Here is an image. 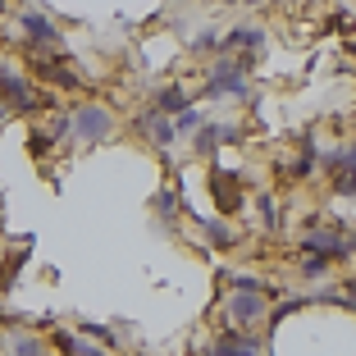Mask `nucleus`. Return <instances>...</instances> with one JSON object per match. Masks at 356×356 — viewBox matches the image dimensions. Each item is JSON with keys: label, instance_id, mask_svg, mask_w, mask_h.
I'll list each match as a JSON object with an SVG mask.
<instances>
[{"label": "nucleus", "instance_id": "obj_15", "mask_svg": "<svg viewBox=\"0 0 356 356\" xmlns=\"http://www.w3.org/2000/svg\"><path fill=\"white\" fill-rule=\"evenodd\" d=\"M329 270H334V261H329V256H320V252H306L302 261H297V274H302L306 283H325Z\"/></svg>", "mask_w": 356, "mask_h": 356}, {"label": "nucleus", "instance_id": "obj_31", "mask_svg": "<svg viewBox=\"0 0 356 356\" xmlns=\"http://www.w3.org/2000/svg\"><path fill=\"white\" fill-rule=\"evenodd\" d=\"M5 5H10V0H0V14H5Z\"/></svg>", "mask_w": 356, "mask_h": 356}, {"label": "nucleus", "instance_id": "obj_27", "mask_svg": "<svg viewBox=\"0 0 356 356\" xmlns=\"http://www.w3.org/2000/svg\"><path fill=\"white\" fill-rule=\"evenodd\" d=\"M83 334H87V338H96V343H101V347H119L115 329H105V325H92V320H87V325H83Z\"/></svg>", "mask_w": 356, "mask_h": 356}, {"label": "nucleus", "instance_id": "obj_32", "mask_svg": "<svg viewBox=\"0 0 356 356\" xmlns=\"http://www.w3.org/2000/svg\"><path fill=\"white\" fill-rule=\"evenodd\" d=\"M19 5H23V0H19Z\"/></svg>", "mask_w": 356, "mask_h": 356}, {"label": "nucleus", "instance_id": "obj_1", "mask_svg": "<svg viewBox=\"0 0 356 356\" xmlns=\"http://www.w3.org/2000/svg\"><path fill=\"white\" fill-rule=\"evenodd\" d=\"M14 37L23 42L28 55H60L64 51V32L55 28V19H46L42 10H19L14 14Z\"/></svg>", "mask_w": 356, "mask_h": 356}, {"label": "nucleus", "instance_id": "obj_21", "mask_svg": "<svg viewBox=\"0 0 356 356\" xmlns=\"http://www.w3.org/2000/svg\"><path fill=\"white\" fill-rule=\"evenodd\" d=\"M320 169H329V174H343V169H356V147L347 142V147H334L320 156Z\"/></svg>", "mask_w": 356, "mask_h": 356}, {"label": "nucleus", "instance_id": "obj_30", "mask_svg": "<svg viewBox=\"0 0 356 356\" xmlns=\"http://www.w3.org/2000/svg\"><path fill=\"white\" fill-rule=\"evenodd\" d=\"M0 124H10V105L0 101Z\"/></svg>", "mask_w": 356, "mask_h": 356}, {"label": "nucleus", "instance_id": "obj_17", "mask_svg": "<svg viewBox=\"0 0 356 356\" xmlns=\"http://www.w3.org/2000/svg\"><path fill=\"white\" fill-rule=\"evenodd\" d=\"M283 169H288V174H293V178H311L315 169H320V151H315L311 133H306V147L297 151V160H293V165H283Z\"/></svg>", "mask_w": 356, "mask_h": 356}, {"label": "nucleus", "instance_id": "obj_29", "mask_svg": "<svg viewBox=\"0 0 356 356\" xmlns=\"http://www.w3.org/2000/svg\"><path fill=\"white\" fill-rule=\"evenodd\" d=\"M224 5H247V10H261V5H270V0H224Z\"/></svg>", "mask_w": 356, "mask_h": 356}, {"label": "nucleus", "instance_id": "obj_6", "mask_svg": "<svg viewBox=\"0 0 356 356\" xmlns=\"http://www.w3.org/2000/svg\"><path fill=\"white\" fill-rule=\"evenodd\" d=\"M265 297L270 293H252V288H229V302H224V315H229V325L238 329H256L265 320Z\"/></svg>", "mask_w": 356, "mask_h": 356}, {"label": "nucleus", "instance_id": "obj_2", "mask_svg": "<svg viewBox=\"0 0 356 356\" xmlns=\"http://www.w3.org/2000/svg\"><path fill=\"white\" fill-rule=\"evenodd\" d=\"M74 115V142H83V147H101V142H110L115 137V110L101 101H83L78 110H69Z\"/></svg>", "mask_w": 356, "mask_h": 356}, {"label": "nucleus", "instance_id": "obj_19", "mask_svg": "<svg viewBox=\"0 0 356 356\" xmlns=\"http://www.w3.org/2000/svg\"><path fill=\"white\" fill-rule=\"evenodd\" d=\"M169 119H174V133H178V137H192V133L201 128V119H206V110H201L197 101H188L178 115H169Z\"/></svg>", "mask_w": 356, "mask_h": 356}, {"label": "nucleus", "instance_id": "obj_25", "mask_svg": "<svg viewBox=\"0 0 356 356\" xmlns=\"http://www.w3.org/2000/svg\"><path fill=\"white\" fill-rule=\"evenodd\" d=\"M220 51V32H197V37H192V55H215Z\"/></svg>", "mask_w": 356, "mask_h": 356}, {"label": "nucleus", "instance_id": "obj_13", "mask_svg": "<svg viewBox=\"0 0 356 356\" xmlns=\"http://www.w3.org/2000/svg\"><path fill=\"white\" fill-rule=\"evenodd\" d=\"M188 101H192V92H188L183 83H165V87L156 92V101H151V105H156L160 115H178V110H183Z\"/></svg>", "mask_w": 356, "mask_h": 356}, {"label": "nucleus", "instance_id": "obj_10", "mask_svg": "<svg viewBox=\"0 0 356 356\" xmlns=\"http://www.w3.org/2000/svg\"><path fill=\"white\" fill-rule=\"evenodd\" d=\"M133 133L151 137V142H156L160 151H169V147L178 142V133H174V119H169V115H160L156 105H151V110H142V115L133 119Z\"/></svg>", "mask_w": 356, "mask_h": 356}, {"label": "nucleus", "instance_id": "obj_5", "mask_svg": "<svg viewBox=\"0 0 356 356\" xmlns=\"http://www.w3.org/2000/svg\"><path fill=\"white\" fill-rule=\"evenodd\" d=\"M201 101H238V105H252L256 101L252 78L242 74V69H215V74H206V83H201Z\"/></svg>", "mask_w": 356, "mask_h": 356}, {"label": "nucleus", "instance_id": "obj_20", "mask_svg": "<svg viewBox=\"0 0 356 356\" xmlns=\"http://www.w3.org/2000/svg\"><path fill=\"white\" fill-rule=\"evenodd\" d=\"M42 128L55 137V142H69V137H74V115H69V110H46Z\"/></svg>", "mask_w": 356, "mask_h": 356}, {"label": "nucleus", "instance_id": "obj_16", "mask_svg": "<svg viewBox=\"0 0 356 356\" xmlns=\"http://www.w3.org/2000/svg\"><path fill=\"white\" fill-rule=\"evenodd\" d=\"M5 352H23V356H42L46 343L37 334H28V329H10L5 334Z\"/></svg>", "mask_w": 356, "mask_h": 356}, {"label": "nucleus", "instance_id": "obj_12", "mask_svg": "<svg viewBox=\"0 0 356 356\" xmlns=\"http://www.w3.org/2000/svg\"><path fill=\"white\" fill-rule=\"evenodd\" d=\"M201 238H206L215 252H229V247H238V242H242V233L233 229L229 220H206V224H201Z\"/></svg>", "mask_w": 356, "mask_h": 356}, {"label": "nucleus", "instance_id": "obj_14", "mask_svg": "<svg viewBox=\"0 0 356 356\" xmlns=\"http://www.w3.org/2000/svg\"><path fill=\"white\" fill-rule=\"evenodd\" d=\"M256 215H261V229L265 233H279L283 210H279V197H274V192H256Z\"/></svg>", "mask_w": 356, "mask_h": 356}, {"label": "nucleus", "instance_id": "obj_4", "mask_svg": "<svg viewBox=\"0 0 356 356\" xmlns=\"http://www.w3.org/2000/svg\"><path fill=\"white\" fill-rule=\"evenodd\" d=\"M0 101L10 105V115H37V110L46 105V96L37 92V83H32L28 74L0 69Z\"/></svg>", "mask_w": 356, "mask_h": 356}, {"label": "nucleus", "instance_id": "obj_9", "mask_svg": "<svg viewBox=\"0 0 356 356\" xmlns=\"http://www.w3.org/2000/svg\"><path fill=\"white\" fill-rule=\"evenodd\" d=\"M210 188H215V206H220V215H238V210H242V174H238V169H220V165H215Z\"/></svg>", "mask_w": 356, "mask_h": 356}, {"label": "nucleus", "instance_id": "obj_28", "mask_svg": "<svg viewBox=\"0 0 356 356\" xmlns=\"http://www.w3.org/2000/svg\"><path fill=\"white\" fill-rule=\"evenodd\" d=\"M242 142V124H224L220 119V147H238Z\"/></svg>", "mask_w": 356, "mask_h": 356}, {"label": "nucleus", "instance_id": "obj_24", "mask_svg": "<svg viewBox=\"0 0 356 356\" xmlns=\"http://www.w3.org/2000/svg\"><path fill=\"white\" fill-rule=\"evenodd\" d=\"M28 151H32L37 160H46V156L55 151V137L46 133V128H32V137H28Z\"/></svg>", "mask_w": 356, "mask_h": 356}, {"label": "nucleus", "instance_id": "obj_8", "mask_svg": "<svg viewBox=\"0 0 356 356\" xmlns=\"http://www.w3.org/2000/svg\"><path fill=\"white\" fill-rule=\"evenodd\" d=\"M265 42H270V32L261 23H233L229 32L220 37V51H238V55H261Z\"/></svg>", "mask_w": 356, "mask_h": 356}, {"label": "nucleus", "instance_id": "obj_18", "mask_svg": "<svg viewBox=\"0 0 356 356\" xmlns=\"http://www.w3.org/2000/svg\"><path fill=\"white\" fill-rule=\"evenodd\" d=\"M55 347H60V352H69V356H96V352H105L101 343H83V338L78 334H69V329H55Z\"/></svg>", "mask_w": 356, "mask_h": 356}, {"label": "nucleus", "instance_id": "obj_26", "mask_svg": "<svg viewBox=\"0 0 356 356\" xmlns=\"http://www.w3.org/2000/svg\"><path fill=\"white\" fill-rule=\"evenodd\" d=\"M334 192L343 201H356V169H343V174H334Z\"/></svg>", "mask_w": 356, "mask_h": 356}, {"label": "nucleus", "instance_id": "obj_7", "mask_svg": "<svg viewBox=\"0 0 356 356\" xmlns=\"http://www.w3.org/2000/svg\"><path fill=\"white\" fill-rule=\"evenodd\" d=\"M201 352H210V356H261V352H270V343H265V338H256L252 329L229 325L220 338H210Z\"/></svg>", "mask_w": 356, "mask_h": 356}, {"label": "nucleus", "instance_id": "obj_22", "mask_svg": "<svg viewBox=\"0 0 356 356\" xmlns=\"http://www.w3.org/2000/svg\"><path fill=\"white\" fill-rule=\"evenodd\" d=\"M151 210H156V215H165V220H174L178 210H183V197H178L174 183H165V188H160L156 197H151Z\"/></svg>", "mask_w": 356, "mask_h": 356}, {"label": "nucleus", "instance_id": "obj_11", "mask_svg": "<svg viewBox=\"0 0 356 356\" xmlns=\"http://www.w3.org/2000/svg\"><path fill=\"white\" fill-rule=\"evenodd\" d=\"M192 151H197L201 160H215L220 156V119H201V128L192 133Z\"/></svg>", "mask_w": 356, "mask_h": 356}, {"label": "nucleus", "instance_id": "obj_23", "mask_svg": "<svg viewBox=\"0 0 356 356\" xmlns=\"http://www.w3.org/2000/svg\"><path fill=\"white\" fill-rule=\"evenodd\" d=\"M297 311H306V297H283L274 311H265V320H270V329H274V325H283V320H288V315H297Z\"/></svg>", "mask_w": 356, "mask_h": 356}, {"label": "nucleus", "instance_id": "obj_3", "mask_svg": "<svg viewBox=\"0 0 356 356\" xmlns=\"http://www.w3.org/2000/svg\"><path fill=\"white\" fill-rule=\"evenodd\" d=\"M306 252H320L329 261H352L356 256V233H347V224H306V238H302Z\"/></svg>", "mask_w": 356, "mask_h": 356}]
</instances>
